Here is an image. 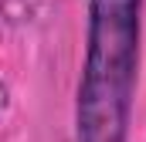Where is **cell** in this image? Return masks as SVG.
Wrapping results in <instances>:
<instances>
[{"mask_svg":"<svg viewBox=\"0 0 146 142\" xmlns=\"http://www.w3.org/2000/svg\"><path fill=\"white\" fill-rule=\"evenodd\" d=\"M88 37L75 98L78 142H129L146 0H85Z\"/></svg>","mask_w":146,"mask_h":142,"instance_id":"obj_1","label":"cell"},{"mask_svg":"<svg viewBox=\"0 0 146 142\" xmlns=\"http://www.w3.org/2000/svg\"><path fill=\"white\" fill-rule=\"evenodd\" d=\"M3 105H7V85L0 81V112H3Z\"/></svg>","mask_w":146,"mask_h":142,"instance_id":"obj_2","label":"cell"}]
</instances>
